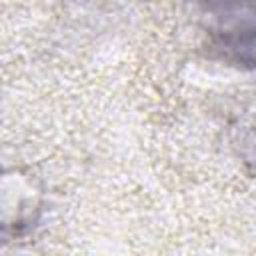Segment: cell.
Instances as JSON below:
<instances>
[{"mask_svg": "<svg viewBox=\"0 0 256 256\" xmlns=\"http://www.w3.org/2000/svg\"><path fill=\"white\" fill-rule=\"evenodd\" d=\"M188 6L212 60L256 72V0H188Z\"/></svg>", "mask_w": 256, "mask_h": 256, "instance_id": "6da1fadb", "label": "cell"}]
</instances>
